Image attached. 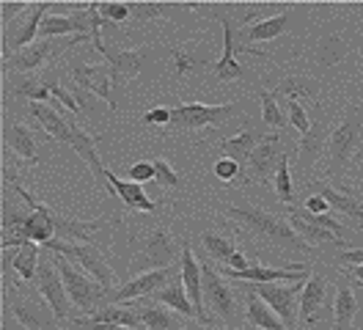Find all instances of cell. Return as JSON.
I'll list each match as a JSON object with an SVG mask.
<instances>
[{"label": "cell", "instance_id": "cell-1", "mask_svg": "<svg viewBox=\"0 0 363 330\" xmlns=\"http://www.w3.org/2000/svg\"><path fill=\"white\" fill-rule=\"evenodd\" d=\"M223 212L234 220L237 226H242L253 240L264 242L278 251H289V253H306L311 245L303 242V237L289 226L286 218H275L270 212L250 207V204H223Z\"/></svg>", "mask_w": 363, "mask_h": 330}, {"label": "cell", "instance_id": "cell-2", "mask_svg": "<svg viewBox=\"0 0 363 330\" xmlns=\"http://www.w3.org/2000/svg\"><path fill=\"white\" fill-rule=\"evenodd\" d=\"M50 251H55L58 256H67L72 264H83V270L94 275V281L96 284L105 286V292L108 295H113L116 289V273L111 270V264L108 259L91 245V242H61V240H50L45 245Z\"/></svg>", "mask_w": 363, "mask_h": 330}, {"label": "cell", "instance_id": "cell-3", "mask_svg": "<svg viewBox=\"0 0 363 330\" xmlns=\"http://www.w3.org/2000/svg\"><path fill=\"white\" fill-rule=\"evenodd\" d=\"M55 267L64 278V286H67V295L72 300V306H77L83 314H96L105 303H111V295L105 292L102 284H94L86 273L74 270L72 262L67 256L64 259H55Z\"/></svg>", "mask_w": 363, "mask_h": 330}, {"label": "cell", "instance_id": "cell-4", "mask_svg": "<svg viewBox=\"0 0 363 330\" xmlns=\"http://www.w3.org/2000/svg\"><path fill=\"white\" fill-rule=\"evenodd\" d=\"M201 289H204V308H209L220 322L234 325L237 322V297L212 262L201 264Z\"/></svg>", "mask_w": 363, "mask_h": 330}, {"label": "cell", "instance_id": "cell-5", "mask_svg": "<svg viewBox=\"0 0 363 330\" xmlns=\"http://www.w3.org/2000/svg\"><path fill=\"white\" fill-rule=\"evenodd\" d=\"M361 132H363L361 113L355 108H350L347 116L333 127L330 141H328V157H330V168H333V171H341V168L347 165V160L358 152Z\"/></svg>", "mask_w": 363, "mask_h": 330}, {"label": "cell", "instance_id": "cell-6", "mask_svg": "<svg viewBox=\"0 0 363 330\" xmlns=\"http://www.w3.org/2000/svg\"><path fill=\"white\" fill-rule=\"evenodd\" d=\"M237 113V105L228 102V105H201V102H187L179 108L171 110V121L168 127H177V130H204L212 124H223L226 119H231Z\"/></svg>", "mask_w": 363, "mask_h": 330}, {"label": "cell", "instance_id": "cell-7", "mask_svg": "<svg viewBox=\"0 0 363 330\" xmlns=\"http://www.w3.org/2000/svg\"><path fill=\"white\" fill-rule=\"evenodd\" d=\"M36 275H39V295H42V300H47V306L52 311V319L67 322L72 317V300H69L67 286H64V278H61L55 262L50 256H42Z\"/></svg>", "mask_w": 363, "mask_h": 330}, {"label": "cell", "instance_id": "cell-8", "mask_svg": "<svg viewBox=\"0 0 363 330\" xmlns=\"http://www.w3.org/2000/svg\"><path fill=\"white\" fill-rule=\"evenodd\" d=\"M83 36H72V39H39L36 44L25 47L20 53H14L11 58H3L6 72H33L39 66H45L50 58H55L61 50H67L72 44H77Z\"/></svg>", "mask_w": 363, "mask_h": 330}, {"label": "cell", "instance_id": "cell-9", "mask_svg": "<svg viewBox=\"0 0 363 330\" xmlns=\"http://www.w3.org/2000/svg\"><path fill=\"white\" fill-rule=\"evenodd\" d=\"M303 284L306 281H297V284H289V286H278V284H248V286L253 295H259L278 314V319L284 322V328L295 330L297 314H300L295 300H297V292L303 289Z\"/></svg>", "mask_w": 363, "mask_h": 330}, {"label": "cell", "instance_id": "cell-10", "mask_svg": "<svg viewBox=\"0 0 363 330\" xmlns=\"http://www.w3.org/2000/svg\"><path fill=\"white\" fill-rule=\"evenodd\" d=\"M177 275H182V264H171V267H162V270H146L143 275H138L133 281H127L124 286H118L113 295H111V303H124V300H135V297H149L160 292L162 286H168Z\"/></svg>", "mask_w": 363, "mask_h": 330}, {"label": "cell", "instance_id": "cell-11", "mask_svg": "<svg viewBox=\"0 0 363 330\" xmlns=\"http://www.w3.org/2000/svg\"><path fill=\"white\" fill-rule=\"evenodd\" d=\"M182 284L190 297V303L196 308V319L201 325H212V314L204 308V289H201V262L196 259L190 242H182Z\"/></svg>", "mask_w": 363, "mask_h": 330}, {"label": "cell", "instance_id": "cell-12", "mask_svg": "<svg viewBox=\"0 0 363 330\" xmlns=\"http://www.w3.org/2000/svg\"><path fill=\"white\" fill-rule=\"evenodd\" d=\"M281 157H284V152H281V135L278 132H272V135H267L256 149H253V154L248 157V163H245V179L248 182H267L270 176H275V171H278V165H281Z\"/></svg>", "mask_w": 363, "mask_h": 330}, {"label": "cell", "instance_id": "cell-13", "mask_svg": "<svg viewBox=\"0 0 363 330\" xmlns=\"http://www.w3.org/2000/svg\"><path fill=\"white\" fill-rule=\"evenodd\" d=\"M50 3H39V6H28L25 17L20 20V28L11 33H3V58H11L14 53H20L25 47L39 42V28L45 22V11H50Z\"/></svg>", "mask_w": 363, "mask_h": 330}, {"label": "cell", "instance_id": "cell-14", "mask_svg": "<svg viewBox=\"0 0 363 330\" xmlns=\"http://www.w3.org/2000/svg\"><path fill=\"white\" fill-rule=\"evenodd\" d=\"M94 50L105 55L113 83L133 80L138 72L149 64V58H152V53H149V50H124V53H116V50H111L105 42H94Z\"/></svg>", "mask_w": 363, "mask_h": 330}, {"label": "cell", "instance_id": "cell-15", "mask_svg": "<svg viewBox=\"0 0 363 330\" xmlns=\"http://www.w3.org/2000/svg\"><path fill=\"white\" fill-rule=\"evenodd\" d=\"M228 278H237L242 284H281V281H289V284H297V281H308V270H286V267H259V264H250L245 270H231L226 267L223 270Z\"/></svg>", "mask_w": 363, "mask_h": 330}, {"label": "cell", "instance_id": "cell-16", "mask_svg": "<svg viewBox=\"0 0 363 330\" xmlns=\"http://www.w3.org/2000/svg\"><path fill=\"white\" fill-rule=\"evenodd\" d=\"M177 256V240L168 229H157L149 234L146 240V251L135 259V267H152V270H162V267H171Z\"/></svg>", "mask_w": 363, "mask_h": 330}, {"label": "cell", "instance_id": "cell-17", "mask_svg": "<svg viewBox=\"0 0 363 330\" xmlns=\"http://www.w3.org/2000/svg\"><path fill=\"white\" fill-rule=\"evenodd\" d=\"M72 77H74V86L96 94L99 99L108 102V108L116 110L113 91H111V88H113L111 69H105V66H91V64H77V66H72Z\"/></svg>", "mask_w": 363, "mask_h": 330}, {"label": "cell", "instance_id": "cell-18", "mask_svg": "<svg viewBox=\"0 0 363 330\" xmlns=\"http://www.w3.org/2000/svg\"><path fill=\"white\" fill-rule=\"evenodd\" d=\"M330 124H328V116H322L319 121L311 124V130L300 138V149H297V157H300V171H311L319 163V157L325 152V141H330Z\"/></svg>", "mask_w": 363, "mask_h": 330}, {"label": "cell", "instance_id": "cell-19", "mask_svg": "<svg viewBox=\"0 0 363 330\" xmlns=\"http://www.w3.org/2000/svg\"><path fill=\"white\" fill-rule=\"evenodd\" d=\"M45 303L47 300H25L23 295H9L6 308L9 314L23 325L25 330H52V322L45 319Z\"/></svg>", "mask_w": 363, "mask_h": 330}, {"label": "cell", "instance_id": "cell-20", "mask_svg": "<svg viewBox=\"0 0 363 330\" xmlns=\"http://www.w3.org/2000/svg\"><path fill=\"white\" fill-rule=\"evenodd\" d=\"M25 110H28L30 119L39 121V127H42L50 138H55V141H61V143H72V130H74V124H72L69 119H64L55 108H50L47 102H28Z\"/></svg>", "mask_w": 363, "mask_h": 330}, {"label": "cell", "instance_id": "cell-21", "mask_svg": "<svg viewBox=\"0 0 363 330\" xmlns=\"http://www.w3.org/2000/svg\"><path fill=\"white\" fill-rule=\"evenodd\" d=\"M215 77L220 83L245 77V69L237 61V39H234V22L231 20H223V55L215 61Z\"/></svg>", "mask_w": 363, "mask_h": 330}, {"label": "cell", "instance_id": "cell-22", "mask_svg": "<svg viewBox=\"0 0 363 330\" xmlns=\"http://www.w3.org/2000/svg\"><path fill=\"white\" fill-rule=\"evenodd\" d=\"M3 141L11 152L20 157V163L25 165H36L39 163V146H36V135L30 127H25L20 121L14 124H6L3 127Z\"/></svg>", "mask_w": 363, "mask_h": 330}, {"label": "cell", "instance_id": "cell-23", "mask_svg": "<svg viewBox=\"0 0 363 330\" xmlns=\"http://www.w3.org/2000/svg\"><path fill=\"white\" fill-rule=\"evenodd\" d=\"M50 218H52V226H55V240H64V242H94L91 234L105 226V220L67 218V215H61V212L52 209V207H50Z\"/></svg>", "mask_w": 363, "mask_h": 330}, {"label": "cell", "instance_id": "cell-24", "mask_svg": "<svg viewBox=\"0 0 363 330\" xmlns=\"http://www.w3.org/2000/svg\"><path fill=\"white\" fill-rule=\"evenodd\" d=\"M328 289H330V281L322 275V273H311L308 281L303 284V303H300V319L306 325H314L317 322L319 308L325 306L328 300Z\"/></svg>", "mask_w": 363, "mask_h": 330}, {"label": "cell", "instance_id": "cell-25", "mask_svg": "<svg viewBox=\"0 0 363 330\" xmlns=\"http://www.w3.org/2000/svg\"><path fill=\"white\" fill-rule=\"evenodd\" d=\"M311 190H314L319 198H325V201H328V207H333V209L341 212L347 220H355V223L363 229L361 198L350 196V193H344V190H336V187H330V185H325V182H314V185H311Z\"/></svg>", "mask_w": 363, "mask_h": 330}, {"label": "cell", "instance_id": "cell-26", "mask_svg": "<svg viewBox=\"0 0 363 330\" xmlns=\"http://www.w3.org/2000/svg\"><path fill=\"white\" fill-rule=\"evenodd\" d=\"M350 55V39L344 33H330L325 39H319V44L311 53V64L319 69H333L339 66L344 58Z\"/></svg>", "mask_w": 363, "mask_h": 330}, {"label": "cell", "instance_id": "cell-27", "mask_svg": "<svg viewBox=\"0 0 363 330\" xmlns=\"http://www.w3.org/2000/svg\"><path fill=\"white\" fill-rule=\"evenodd\" d=\"M105 179H108V185H111V190H113L116 196L121 198L130 209L155 212V201H149V196L140 190V185L130 182V179H121V176H116L113 171H105Z\"/></svg>", "mask_w": 363, "mask_h": 330}, {"label": "cell", "instance_id": "cell-28", "mask_svg": "<svg viewBox=\"0 0 363 330\" xmlns=\"http://www.w3.org/2000/svg\"><path fill=\"white\" fill-rule=\"evenodd\" d=\"M272 97L278 99V105L281 102H292L297 97H311L314 99V97H319V83L308 75H289L275 86Z\"/></svg>", "mask_w": 363, "mask_h": 330}, {"label": "cell", "instance_id": "cell-29", "mask_svg": "<svg viewBox=\"0 0 363 330\" xmlns=\"http://www.w3.org/2000/svg\"><path fill=\"white\" fill-rule=\"evenodd\" d=\"M286 220H289V226L295 229L297 234L303 237V242H308V245H325V242H330V245H344L341 237H336L333 231H328V229H322L317 223H311V220L303 215V209H292Z\"/></svg>", "mask_w": 363, "mask_h": 330}, {"label": "cell", "instance_id": "cell-30", "mask_svg": "<svg viewBox=\"0 0 363 330\" xmlns=\"http://www.w3.org/2000/svg\"><path fill=\"white\" fill-rule=\"evenodd\" d=\"M358 314V297L355 292L347 286V281H341L336 286V300H333V328L336 330H352Z\"/></svg>", "mask_w": 363, "mask_h": 330}, {"label": "cell", "instance_id": "cell-31", "mask_svg": "<svg viewBox=\"0 0 363 330\" xmlns=\"http://www.w3.org/2000/svg\"><path fill=\"white\" fill-rule=\"evenodd\" d=\"M289 25H292V11L284 9L281 14H275V17H270V20H262V22L248 25V28L242 31V36H245L248 42H270V39H275V36H281L284 31H289Z\"/></svg>", "mask_w": 363, "mask_h": 330}, {"label": "cell", "instance_id": "cell-32", "mask_svg": "<svg viewBox=\"0 0 363 330\" xmlns=\"http://www.w3.org/2000/svg\"><path fill=\"white\" fill-rule=\"evenodd\" d=\"M264 138H267L264 132L242 130L240 135H234V138H226V141L220 143V149H223V157H231V160H237V163L242 165V163H248V157L253 154V149H256Z\"/></svg>", "mask_w": 363, "mask_h": 330}, {"label": "cell", "instance_id": "cell-33", "mask_svg": "<svg viewBox=\"0 0 363 330\" xmlns=\"http://www.w3.org/2000/svg\"><path fill=\"white\" fill-rule=\"evenodd\" d=\"M135 314L140 317V322L146 325V330H179L177 317L168 308H162V303H157V300L135 306Z\"/></svg>", "mask_w": 363, "mask_h": 330}, {"label": "cell", "instance_id": "cell-34", "mask_svg": "<svg viewBox=\"0 0 363 330\" xmlns=\"http://www.w3.org/2000/svg\"><path fill=\"white\" fill-rule=\"evenodd\" d=\"M245 317H248L250 325H256L259 330H286L284 322L278 319V314L272 311L259 295H248V306H245Z\"/></svg>", "mask_w": 363, "mask_h": 330}, {"label": "cell", "instance_id": "cell-35", "mask_svg": "<svg viewBox=\"0 0 363 330\" xmlns=\"http://www.w3.org/2000/svg\"><path fill=\"white\" fill-rule=\"evenodd\" d=\"M157 303H162V306L174 308L177 314H182V317H196V308H193V303H190V297H187V292H184V284L182 281H171L168 286H162L160 292H155L152 295Z\"/></svg>", "mask_w": 363, "mask_h": 330}, {"label": "cell", "instance_id": "cell-36", "mask_svg": "<svg viewBox=\"0 0 363 330\" xmlns=\"http://www.w3.org/2000/svg\"><path fill=\"white\" fill-rule=\"evenodd\" d=\"M91 319H96V322H113V325H121V328H135V330L146 328L140 322V317L135 314V308L116 306V303H105L96 314H91Z\"/></svg>", "mask_w": 363, "mask_h": 330}, {"label": "cell", "instance_id": "cell-37", "mask_svg": "<svg viewBox=\"0 0 363 330\" xmlns=\"http://www.w3.org/2000/svg\"><path fill=\"white\" fill-rule=\"evenodd\" d=\"M204 64H206V55L204 50H201V44L187 42L174 50V66H177V75L179 77L190 75V72H199Z\"/></svg>", "mask_w": 363, "mask_h": 330}, {"label": "cell", "instance_id": "cell-38", "mask_svg": "<svg viewBox=\"0 0 363 330\" xmlns=\"http://www.w3.org/2000/svg\"><path fill=\"white\" fill-rule=\"evenodd\" d=\"M201 245L206 248V253L220 264H231L234 262V256L240 253L237 245H234V240H231V237H223V234H218V231H206L204 237H201Z\"/></svg>", "mask_w": 363, "mask_h": 330}, {"label": "cell", "instance_id": "cell-39", "mask_svg": "<svg viewBox=\"0 0 363 330\" xmlns=\"http://www.w3.org/2000/svg\"><path fill=\"white\" fill-rule=\"evenodd\" d=\"M11 267L17 270V275L23 281H30L39 273V248H36V242H28L23 248H17V253L11 256Z\"/></svg>", "mask_w": 363, "mask_h": 330}, {"label": "cell", "instance_id": "cell-40", "mask_svg": "<svg viewBox=\"0 0 363 330\" xmlns=\"http://www.w3.org/2000/svg\"><path fill=\"white\" fill-rule=\"evenodd\" d=\"M11 91H14L17 97H28L30 102H45L47 97H50V88H47V83L39 80V77H25V80L17 77Z\"/></svg>", "mask_w": 363, "mask_h": 330}, {"label": "cell", "instance_id": "cell-41", "mask_svg": "<svg viewBox=\"0 0 363 330\" xmlns=\"http://www.w3.org/2000/svg\"><path fill=\"white\" fill-rule=\"evenodd\" d=\"M272 182H275V193H278V198L284 204H292L295 201V193H292V171H289V154L286 152L281 157V165H278V171L272 176Z\"/></svg>", "mask_w": 363, "mask_h": 330}, {"label": "cell", "instance_id": "cell-42", "mask_svg": "<svg viewBox=\"0 0 363 330\" xmlns=\"http://www.w3.org/2000/svg\"><path fill=\"white\" fill-rule=\"evenodd\" d=\"M262 119H264V124L272 127V130H284L286 127V116H284L278 99L272 97L270 91H262Z\"/></svg>", "mask_w": 363, "mask_h": 330}, {"label": "cell", "instance_id": "cell-43", "mask_svg": "<svg viewBox=\"0 0 363 330\" xmlns=\"http://www.w3.org/2000/svg\"><path fill=\"white\" fill-rule=\"evenodd\" d=\"M155 182H157L160 187H179L182 185L179 174L165 160H155Z\"/></svg>", "mask_w": 363, "mask_h": 330}, {"label": "cell", "instance_id": "cell-44", "mask_svg": "<svg viewBox=\"0 0 363 330\" xmlns=\"http://www.w3.org/2000/svg\"><path fill=\"white\" fill-rule=\"evenodd\" d=\"M286 110H289V121H292V127H295L300 135H306V132L311 130V121H308V113H306V108L297 102V99H292V102H286Z\"/></svg>", "mask_w": 363, "mask_h": 330}, {"label": "cell", "instance_id": "cell-45", "mask_svg": "<svg viewBox=\"0 0 363 330\" xmlns=\"http://www.w3.org/2000/svg\"><path fill=\"white\" fill-rule=\"evenodd\" d=\"M168 11V6H146V3H135V6H130V14L135 17V22H149L160 17V14H165Z\"/></svg>", "mask_w": 363, "mask_h": 330}, {"label": "cell", "instance_id": "cell-46", "mask_svg": "<svg viewBox=\"0 0 363 330\" xmlns=\"http://www.w3.org/2000/svg\"><path fill=\"white\" fill-rule=\"evenodd\" d=\"M215 176H218L220 182H231V179H237V176H240V163H237V160H231V157H220V160L215 163Z\"/></svg>", "mask_w": 363, "mask_h": 330}, {"label": "cell", "instance_id": "cell-47", "mask_svg": "<svg viewBox=\"0 0 363 330\" xmlns=\"http://www.w3.org/2000/svg\"><path fill=\"white\" fill-rule=\"evenodd\" d=\"M99 14L116 25V22H124L130 17V6H121V3H102V6H99Z\"/></svg>", "mask_w": 363, "mask_h": 330}, {"label": "cell", "instance_id": "cell-48", "mask_svg": "<svg viewBox=\"0 0 363 330\" xmlns=\"http://www.w3.org/2000/svg\"><path fill=\"white\" fill-rule=\"evenodd\" d=\"M127 179H130V182H135V185L155 179V163H149V160H140V163H135V165L130 168Z\"/></svg>", "mask_w": 363, "mask_h": 330}, {"label": "cell", "instance_id": "cell-49", "mask_svg": "<svg viewBox=\"0 0 363 330\" xmlns=\"http://www.w3.org/2000/svg\"><path fill=\"white\" fill-rule=\"evenodd\" d=\"M69 91H72V97L77 99L80 110H86L89 116H94V102H91V91H86V88H80V86H72Z\"/></svg>", "mask_w": 363, "mask_h": 330}, {"label": "cell", "instance_id": "cell-50", "mask_svg": "<svg viewBox=\"0 0 363 330\" xmlns=\"http://www.w3.org/2000/svg\"><path fill=\"white\" fill-rule=\"evenodd\" d=\"M77 325L83 330H135V328H121L113 322H96V319H77Z\"/></svg>", "mask_w": 363, "mask_h": 330}, {"label": "cell", "instance_id": "cell-51", "mask_svg": "<svg viewBox=\"0 0 363 330\" xmlns=\"http://www.w3.org/2000/svg\"><path fill=\"white\" fill-rule=\"evenodd\" d=\"M143 121H146V124H168V121H171V110L168 108L149 110V113L143 116Z\"/></svg>", "mask_w": 363, "mask_h": 330}, {"label": "cell", "instance_id": "cell-52", "mask_svg": "<svg viewBox=\"0 0 363 330\" xmlns=\"http://www.w3.org/2000/svg\"><path fill=\"white\" fill-rule=\"evenodd\" d=\"M303 209L306 212H311V215H325V209H328V201L319 196H311L306 204H303Z\"/></svg>", "mask_w": 363, "mask_h": 330}, {"label": "cell", "instance_id": "cell-53", "mask_svg": "<svg viewBox=\"0 0 363 330\" xmlns=\"http://www.w3.org/2000/svg\"><path fill=\"white\" fill-rule=\"evenodd\" d=\"M339 264H363V248H355V251H344L339 256Z\"/></svg>", "mask_w": 363, "mask_h": 330}, {"label": "cell", "instance_id": "cell-54", "mask_svg": "<svg viewBox=\"0 0 363 330\" xmlns=\"http://www.w3.org/2000/svg\"><path fill=\"white\" fill-rule=\"evenodd\" d=\"M347 275H350L352 281H358V284H363V264H355L352 270H347Z\"/></svg>", "mask_w": 363, "mask_h": 330}, {"label": "cell", "instance_id": "cell-55", "mask_svg": "<svg viewBox=\"0 0 363 330\" xmlns=\"http://www.w3.org/2000/svg\"><path fill=\"white\" fill-rule=\"evenodd\" d=\"M358 157H361V160H363V146H361V149H358Z\"/></svg>", "mask_w": 363, "mask_h": 330}, {"label": "cell", "instance_id": "cell-56", "mask_svg": "<svg viewBox=\"0 0 363 330\" xmlns=\"http://www.w3.org/2000/svg\"><path fill=\"white\" fill-rule=\"evenodd\" d=\"M361 94H363V83H361Z\"/></svg>", "mask_w": 363, "mask_h": 330}, {"label": "cell", "instance_id": "cell-57", "mask_svg": "<svg viewBox=\"0 0 363 330\" xmlns=\"http://www.w3.org/2000/svg\"><path fill=\"white\" fill-rule=\"evenodd\" d=\"M361 176H363V168H361Z\"/></svg>", "mask_w": 363, "mask_h": 330}, {"label": "cell", "instance_id": "cell-58", "mask_svg": "<svg viewBox=\"0 0 363 330\" xmlns=\"http://www.w3.org/2000/svg\"><path fill=\"white\" fill-rule=\"evenodd\" d=\"M179 330H184V328H179Z\"/></svg>", "mask_w": 363, "mask_h": 330}, {"label": "cell", "instance_id": "cell-59", "mask_svg": "<svg viewBox=\"0 0 363 330\" xmlns=\"http://www.w3.org/2000/svg\"><path fill=\"white\" fill-rule=\"evenodd\" d=\"M61 330H64V328H61Z\"/></svg>", "mask_w": 363, "mask_h": 330}]
</instances>
